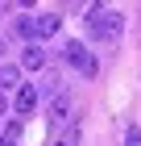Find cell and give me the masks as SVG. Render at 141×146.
<instances>
[{"label": "cell", "mask_w": 141, "mask_h": 146, "mask_svg": "<svg viewBox=\"0 0 141 146\" xmlns=\"http://www.w3.org/2000/svg\"><path fill=\"white\" fill-rule=\"evenodd\" d=\"M83 25H87V34L96 38V42H116L120 29H125V13L104 9V4H91L87 17H83Z\"/></svg>", "instance_id": "1"}, {"label": "cell", "mask_w": 141, "mask_h": 146, "mask_svg": "<svg viewBox=\"0 0 141 146\" xmlns=\"http://www.w3.org/2000/svg\"><path fill=\"white\" fill-rule=\"evenodd\" d=\"M62 58H66V63H71V67H79V71H83L87 79H91V75H96V71H100L96 54H91V50H87V46L79 42V38H71V42L62 46Z\"/></svg>", "instance_id": "2"}, {"label": "cell", "mask_w": 141, "mask_h": 146, "mask_svg": "<svg viewBox=\"0 0 141 146\" xmlns=\"http://www.w3.org/2000/svg\"><path fill=\"white\" fill-rule=\"evenodd\" d=\"M71 113H75V104H71V96H54V100L46 104V125H50V129H66V125H71Z\"/></svg>", "instance_id": "3"}, {"label": "cell", "mask_w": 141, "mask_h": 146, "mask_svg": "<svg viewBox=\"0 0 141 146\" xmlns=\"http://www.w3.org/2000/svg\"><path fill=\"white\" fill-rule=\"evenodd\" d=\"M37 88L33 84H21V92H12V113H17V121H25V117H33V109H37Z\"/></svg>", "instance_id": "4"}, {"label": "cell", "mask_w": 141, "mask_h": 146, "mask_svg": "<svg viewBox=\"0 0 141 146\" xmlns=\"http://www.w3.org/2000/svg\"><path fill=\"white\" fill-rule=\"evenodd\" d=\"M58 29H62V17L58 13H37L33 17V42L42 46V38H54Z\"/></svg>", "instance_id": "5"}, {"label": "cell", "mask_w": 141, "mask_h": 146, "mask_svg": "<svg viewBox=\"0 0 141 146\" xmlns=\"http://www.w3.org/2000/svg\"><path fill=\"white\" fill-rule=\"evenodd\" d=\"M17 67H21V71H42V67H46V50H42L37 42H29V46L21 50V63H17Z\"/></svg>", "instance_id": "6"}, {"label": "cell", "mask_w": 141, "mask_h": 146, "mask_svg": "<svg viewBox=\"0 0 141 146\" xmlns=\"http://www.w3.org/2000/svg\"><path fill=\"white\" fill-rule=\"evenodd\" d=\"M21 79H25V71L17 63H4L0 67V92H21Z\"/></svg>", "instance_id": "7"}, {"label": "cell", "mask_w": 141, "mask_h": 146, "mask_svg": "<svg viewBox=\"0 0 141 146\" xmlns=\"http://www.w3.org/2000/svg\"><path fill=\"white\" fill-rule=\"evenodd\" d=\"M37 96H50V100H54V96H62V75H58V71H50V75L42 79V88H37Z\"/></svg>", "instance_id": "8"}, {"label": "cell", "mask_w": 141, "mask_h": 146, "mask_svg": "<svg viewBox=\"0 0 141 146\" xmlns=\"http://www.w3.org/2000/svg\"><path fill=\"white\" fill-rule=\"evenodd\" d=\"M50 146H79V121H71L66 129H58V138Z\"/></svg>", "instance_id": "9"}, {"label": "cell", "mask_w": 141, "mask_h": 146, "mask_svg": "<svg viewBox=\"0 0 141 146\" xmlns=\"http://www.w3.org/2000/svg\"><path fill=\"white\" fill-rule=\"evenodd\" d=\"M21 129H25V125L17 121V117H12V121L4 125V134H0V138H4V146H17V138H21Z\"/></svg>", "instance_id": "10"}, {"label": "cell", "mask_w": 141, "mask_h": 146, "mask_svg": "<svg viewBox=\"0 0 141 146\" xmlns=\"http://www.w3.org/2000/svg\"><path fill=\"white\" fill-rule=\"evenodd\" d=\"M12 29H17V34L25 38V46L33 42V17H17V25H12Z\"/></svg>", "instance_id": "11"}, {"label": "cell", "mask_w": 141, "mask_h": 146, "mask_svg": "<svg viewBox=\"0 0 141 146\" xmlns=\"http://www.w3.org/2000/svg\"><path fill=\"white\" fill-rule=\"evenodd\" d=\"M125 146H141V129H137V125L125 129Z\"/></svg>", "instance_id": "12"}, {"label": "cell", "mask_w": 141, "mask_h": 146, "mask_svg": "<svg viewBox=\"0 0 141 146\" xmlns=\"http://www.w3.org/2000/svg\"><path fill=\"white\" fill-rule=\"evenodd\" d=\"M12 109V100H9V92H0V113H9Z\"/></svg>", "instance_id": "13"}, {"label": "cell", "mask_w": 141, "mask_h": 146, "mask_svg": "<svg viewBox=\"0 0 141 146\" xmlns=\"http://www.w3.org/2000/svg\"><path fill=\"white\" fill-rule=\"evenodd\" d=\"M0 58H4V38H0Z\"/></svg>", "instance_id": "14"}, {"label": "cell", "mask_w": 141, "mask_h": 146, "mask_svg": "<svg viewBox=\"0 0 141 146\" xmlns=\"http://www.w3.org/2000/svg\"><path fill=\"white\" fill-rule=\"evenodd\" d=\"M0 146H4V138H0Z\"/></svg>", "instance_id": "15"}]
</instances>
